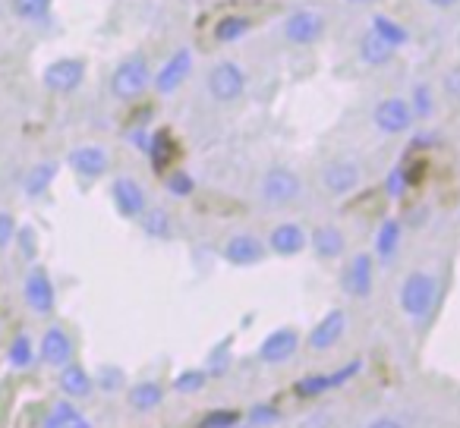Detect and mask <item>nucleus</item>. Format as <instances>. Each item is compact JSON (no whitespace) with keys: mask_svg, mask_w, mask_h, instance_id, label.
Returning a JSON list of instances; mask_svg holds the SVG:
<instances>
[{"mask_svg":"<svg viewBox=\"0 0 460 428\" xmlns=\"http://www.w3.org/2000/svg\"><path fill=\"white\" fill-rule=\"evenodd\" d=\"M438 300V281L432 271H410L401 284V309L407 319L426 321Z\"/></svg>","mask_w":460,"mask_h":428,"instance_id":"1","label":"nucleus"},{"mask_svg":"<svg viewBox=\"0 0 460 428\" xmlns=\"http://www.w3.org/2000/svg\"><path fill=\"white\" fill-rule=\"evenodd\" d=\"M148 85H152V70H148V60L142 54L120 60L111 73V95L117 101H136L146 95Z\"/></svg>","mask_w":460,"mask_h":428,"instance_id":"2","label":"nucleus"},{"mask_svg":"<svg viewBox=\"0 0 460 428\" xmlns=\"http://www.w3.org/2000/svg\"><path fill=\"white\" fill-rule=\"evenodd\" d=\"M205 92L211 95V101L217 104H237L246 95V73L234 60H221L208 70L205 76Z\"/></svg>","mask_w":460,"mask_h":428,"instance_id":"3","label":"nucleus"},{"mask_svg":"<svg viewBox=\"0 0 460 428\" xmlns=\"http://www.w3.org/2000/svg\"><path fill=\"white\" fill-rule=\"evenodd\" d=\"M259 196H262L265 205L271 208H284V205H294L296 198L303 196V179L296 170L290 167H269L259 179Z\"/></svg>","mask_w":460,"mask_h":428,"instance_id":"4","label":"nucleus"},{"mask_svg":"<svg viewBox=\"0 0 460 428\" xmlns=\"http://www.w3.org/2000/svg\"><path fill=\"white\" fill-rule=\"evenodd\" d=\"M341 290L350 300H366L376 290V258L369 252H353L341 271Z\"/></svg>","mask_w":460,"mask_h":428,"instance_id":"5","label":"nucleus"},{"mask_svg":"<svg viewBox=\"0 0 460 428\" xmlns=\"http://www.w3.org/2000/svg\"><path fill=\"white\" fill-rule=\"evenodd\" d=\"M372 123L382 135H403L413 129L416 117H413V108H410L407 98L401 95H391V98H382L372 110Z\"/></svg>","mask_w":460,"mask_h":428,"instance_id":"6","label":"nucleus"},{"mask_svg":"<svg viewBox=\"0 0 460 428\" xmlns=\"http://www.w3.org/2000/svg\"><path fill=\"white\" fill-rule=\"evenodd\" d=\"M41 83H45V89L54 92V95H73V92L85 83V60H79V57L54 60V64H48L45 73H41Z\"/></svg>","mask_w":460,"mask_h":428,"instance_id":"7","label":"nucleus"},{"mask_svg":"<svg viewBox=\"0 0 460 428\" xmlns=\"http://www.w3.org/2000/svg\"><path fill=\"white\" fill-rule=\"evenodd\" d=\"M322 186H325L328 196H350L363 186V170H359L357 161H347V158H334L322 167Z\"/></svg>","mask_w":460,"mask_h":428,"instance_id":"8","label":"nucleus"},{"mask_svg":"<svg viewBox=\"0 0 460 428\" xmlns=\"http://www.w3.org/2000/svg\"><path fill=\"white\" fill-rule=\"evenodd\" d=\"M281 35L284 41L296 48H306V45H315V41L325 35V16L315 13V10H296L284 20L281 26Z\"/></svg>","mask_w":460,"mask_h":428,"instance_id":"9","label":"nucleus"},{"mask_svg":"<svg viewBox=\"0 0 460 428\" xmlns=\"http://www.w3.org/2000/svg\"><path fill=\"white\" fill-rule=\"evenodd\" d=\"M190 73H192V51L190 48H180V51H173L171 57L161 64V70L152 76L155 92H158V95H173V92L183 89Z\"/></svg>","mask_w":460,"mask_h":428,"instance_id":"10","label":"nucleus"},{"mask_svg":"<svg viewBox=\"0 0 460 428\" xmlns=\"http://www.w3.org/2000/svg\"><path fill=\"white\" fill-rule=\"evenodd\" d=\"M300 350V331L296 328H275L269 337L259 344V359L265 365H284Z\"/></svg>","mask_w":460,"mask_h":428,"instance_id":"11","label":"nucleus"},{"mask_svg":"<svg viewBox=\"0 0 460 428\" xmlns=\"http://www.w3.org/2000/svg\"><path fill=\"white\" fill-rule=\"evenodd\" d=\"M344 334H347V312L344 309H332V312L322 315V319L315 321V328L306 337V346L313 353H328L332 346L341 344Z\"/></svg>","mask_w":460,"mask_h":428,"instance_id":"12","label":"nucleus"},{"mask_svg":"<svg viewBox=\"0 0 460 428\" xmlns=\"http://www.w3.org/2000/svg\"><path fill=\"white\" fill-rule=\"evenodd\" d=\"M111 198H114V208L120 211L123 218H142L148 208L146 189H142V183L133 177H117L114 183H111Z\"/></svg>","mask_w":460,"mask_h":428,"instance_id":"13","label":"nucleus"},{"mask_svg":"<svg viewBox=\"0 0 460 428\" xmlns=\"http://www.w3.org/2000/svg\"><path fill=\"white\" fill-rule=\"evenodd\" d=\"M265 256H269V246L250 231L234 233V237L224 243V258H227L230 265H237V268H250V265L265 262Z\"/></svg>","mask_w":460,"mask_h":428,"instance_id":"14","label":"nucleus"},{"mask_svg":"<svg viewBox=\"0 0 460 428\" xmlns=\"http://www.w3.org/2000/svg\"><path fill=\"white\" fill-rule=\"evenodd\" d=\"M269 252H275L278 258H296L306 252L309 246V233L303 231L300 224H294V221H284V224L271 227L269 233Z\"/></svg>","mask_w":460,"mask_h":428,"instance_id":"15","label":"nucleus"},{"mask_svg":"<svg viewBox=\"0 0 460 428\" xmlns=\"http://www.w3.org/2000/svg\"><path fill=\"white\" fill-rule=\"evenodd\" d=\"M39 359L51 369H64L66 362H73V340L64 328H48L41 334V344H39Z\"/></svg>","mask_w":460,"mask_h":428,"instance_id":"16","label":"nucleus"},{"mask_svg":"<svg viewBox=\"0 0 460 428\" xmlns=\"http://www.w3.org/2000/svg\"><path fill=\"white\" fill-rule=\"evenodd\" d=\"M309 246H313V256L322 258V262H338L347 252V233L338 224H322L313 231Z\"/></svg>","mask_w":460,"mask_h":428,"instance_id":"17","label":"nucleus"},{"mask_svg":"<svg viewBox=\"0 0 460 428\" xmlns=\"http://www.w3.org/2000/svg\"><path fill=\"white\" fill-rule=\"evenodd\" d=\"M22 293H26V302H29V309H32L35 315H51L54 312L58 293H54V284H51V277H48V271L35 268L32 275L26 277V287H22Z\"/></svg>","mask_w":460,"mask_h":428,"instance_id":"18","label":"nucleus"},{"mask_svg":"<svg viewBox=\"0 0 460 428\" xmlns=\"http://www.w3.org/2000/svg\"><path fill=\"white\" fill-rule=\"evenodd\" d=\"M66 161H70V167L83 179L104 177V173H108V167H111V158H108V152H104L102 145H79V148H73Z\"/></svg>","mask_w":460,"mask_h":428,"instance_id":"19","label":"nucleus"},{"mask_svg":"<svg viewBox=\"0 0 460 428\" xmlns=\"http://www.w3.org/2000/svg\"><path fill=\"white\" fill-rule=\"evenodd\" d=\"M58 384L70 400H83V397H89L92 390H95V378H92L79 362H66L64 369H60Z\"/></svg>","mask_w":460,"mask_h":428,"instance_id":"20","label":"nucleus"},{"mask_svg":"<svg viewBox=\"0 0 460 428\" xmlns=\"http://www.w3.org/2000/svg\"><path fill=\"white\" fill-rule=\"evenodd\" d=\"M359 371V362L347 365V369L334 371V375H313V378H303V381H296V397H315V394H325V390L332 388H341V384L347 381V378H353Z\"/></svg>","mask_w":460,"mask_h":428,"instance_id":"21","label":"nucleus"},{"mask_svg":"<svg viewBox=\"0 0 460 428\" xmlns=\"http://www.w3.org/2000/svg\"><path fill=\"white\" fill-rule=\"evenodd\" d=\"M357 51H359V60H363L366 66H388L391 60H394V48H391L378 32H372V29L359 39Z\"/></svg>","mask_w":460,"mask_h":428,"instance_id":"22","label":"nucleus"},{"mask_svg":"<svg viewBox=\"0 0 460 428\" xmlns=\"http://www.w3.org/2000/svg\"><path fill=\"white\" fill-rule=\"evenodd\" d=\"M127 400L136 413H152V409H158L164 403V388L158 381H139L129 388Z\"/></svg>","mask_w":460,"mask_h":428,"instance_id":"23","label":"nucleus"},{"mask_svg":"<svg viewBox=\"0 0 460 428\" xmlns=\"http://www.w3.org/2000/svg\"><path fill=\"white\" fill-rule=\"evenodd\" d=\"M401 237H403L401 221H394V218L382 221V227H378V237H376V252H378V258H382L385 265L397 256V249H401Z\"/></svg>","mask_w":460,"mask_h":428,"instance_id":"24","label":"nucleus"},{"mask_svg":"<svg viewBox=\"0 0 460 428\" xmlns=\"http://www.w3.org/2000/svg\"><path fill=\"white\" fill-rule=\"evenodd\" d=\"M54 177H58V164H54V161H41V164H35L32 170L26 173L22 189H26L29 198H39L48 192V186L54 183Z\"/></svg>","mask_w":460,"mask_h":428,"instance_id":"25","label":"nucleus"},{"mask_svg":"<svg viewBox=\"0 0 460 428\" xmlns=\"http://www.w3.org/2000/svg\"><path fill=\"white\" fill-rule=\"evenodd\" d=\"M45 428H92V425L73 403H58V406L48 413Z\"/></svg>","mask_w":460,"mask_h":428,"instance_id":"26","label":"nucleus"},{"mask_svg":"<svg viewBox=\"0 0 460 428\" xmlns=\"http://www.w3.org/2000/svg\"><path fill=\"white\" fill-rule=\"evenodd\" d=\"M148 154H152V164L158 167V170H164V167L177 158V145H173L167 129H161V133H155L152 139H148Z\"/></svg>","mask_w":460,"mask_h":428,"instance_id":"27","label":"nucleus"},{"mask_svg":"<svg viewBox=\"0 0 460 428\" xmlns=\"http://www.w3.org/2000/svg\"><path fill=\"white\" fill-rule=\"evenodd\" d=\"M250 29H252V22L246 20V16H224V20H217V26H215V39L221 41V45H230V41L243 39Z\"/></svg>","mask_w":460,"mask_h":428,"instance_id":"28","label":"nucleus"},{"mask_svg":"<svg viewBox=\"0 0 460 428\" xmlns=\"http://www.w3.org/2000/svg\"><path fill=\"white\" fill-rule=\"evenodd\" d=\"M410 108H413V117L416 120H429L435 114V92L429 83H416L413 92H410Z\"/></svg>","mask_w":460,"mask_h":428,"instance_id":"29","label":"nucleus"},{"mask_svg":"<svg viewBox=\"0 0 460 428\" xmlns=\"http://www.w3.org/2000/svg\"><path fill=\"white\" fill-rule=\"evenodd\" d=\"M372 32L382 35V39L388 41V45L394 48V51H397V48L407 45V39H410L407 29L397 26V22H394V20H388V16H376V20H372Z\"/></svg>","mask_w":460,"mask_h":428,"instance_id":"30","label":"nucleus"},{"mask_svg":"<svg viewBox=\"0 0 460 428\" xmlns=\"http://www.w3.org/2000/svg\"><path fill=\"white\" fill-rule=\"evenodd\" d=\"M142 231H146L148 237H155V240L171 237V218H167V211L146 208V214H142Z\"/></svg>","mask_w":460,"mask_h":428,"instance_id":"31","label":"nucleus"},{"mask_svg":"<svg viewBox=\"0 0 460 428\" xmlns=\"http://www.w3.org/2000/svg\"><path fill=\"white\" fill-rule=\"evenodd\" d=\"M7 359H10V365H13V369H29V365H32V359H35L32 340H29L26 334L13 337V344H10V350H7Z\"/></svg>","mask_w":460,"mask_h":428,"instance_id":"32","label":"nucleus"},{"mask_svg":"<svg viewBox=\"0 0 460 428\" xmlns=\"http://www.w3.org/2000/svg\"><path fill=\"white\" fill-rule=\"evenodd\" d=\"M205 384H208V371L205 369H186L173 378V390H177V394H199Z\"/></svg>","mask_w":460,"mask_h":428,"instance_id":"33","label":"nucleus"},{"mask_svg":"<svg viewBox=\"0 0 460 428\" xmlns=\"http://www.w3.org/2000/svg\"><path fill=\"white\" fill-rule=\"evenodd\" d=\"M13 13L26 22H41L51 13V0H13Z\"/></svg>","mask_w":460,"mask_h":428,"instance_id":"34","label":"nucleus"},{"mask_svg":"<svg viewBox=\"0 0 460 428\" xmlns=\"http://www.w3.org/2000/svg\"><path fill=\"white\" fill-rule=\"evenodd\" d=\"M95 384L104 390V394H117V390L127 384V375H123L120 365H102L95 375Z\"/></svg>","mask_w":460,"mask_h":428,"instance_id":"35","label":"nucleus"},{"mask_svg":"<svg viewBox=\"0 0 460 428\" xmlns=\"http://www.w3.org/2000/svg\"><path fill=\"white\" fill-rule=\"evenodd\" d=\"M278 419H281V415H278L275 406H269V403H259V406H252L250 415H246V425H250V428H269V425H275Z\"/></svg>","mask_w":460,"mask_h":428,"instance_id":"36","label":"nucleus"},{"mask_svg":"<svg viewBox=\"0 0 460 428\" xmlns=\"http://www.w3.org/2000/svg\"><path fill=\"white\" fill-rule=\"evenodd\" d=\"M240 422V413L237 409H217V413H208L202 419V428H230Z\"/></svg>","mask_w":460,"mask_h":428,"instance_id":"37","label":"nucleus"},{"mask_svg":"<svg viewBox=\"0 0 460 428\" xmlns=\"http://www.w3.org/2000/svg\"><path fill=\"white\" fill-rule=\"evenodd\" d=\"M441 92H445L447 101L460 104V64H454L451 70L441 76Z\"/></svg>","mask_w":460,"mask_h":428,"instance_id":"38","label":"nucleus"},{"mask_svg":"<svg viewBox=\"0 0 460 428\" xmlns=\"http://www.w3.org/2000/svg\"><path fill=\"white\" fill-rule=\"evenodd\" d=\"M192 189H196V179H192L190 173H171V177H167V192H171V196L186 198V196H192Z\"/></svg>","mask_w":460,"mask_h":428,"instance_id":"39","label":"nucleus"},{"mask_svg":"<svg viewBox=\"0 0 460 428\" xmlns=\"http://www.w3.org/2000/svg\"><path fill=\"white\" fill-rule=\"evenodd\" d=\"M407 186H410V177L401 170V167H397V170H391L388 179H385V192H388L391 198H401L403 192H407Z\"/></svg>","mask_w":460,"mask_h":428,"instance_id":"40","label":"nucleus"},{"mask_svg":"<svg viewBox=\"0 0 460 428\" xmlns=\"http://www.w3.org/2000/svg\"><path fill=\"white\" fill-rule=\"evenodd\" d=\"M20 237V231H16V221L13 214H7V211H0V249H7L13 240Z\"/></svg>","mask_w":460,"mask_h":428,"instance_id":"41","label":"nucleus"},{"mask_svg":"<svg viewBox=\"0 0 460 428\" xmlns=\"http://www.w3.org/2000/svg\"><path fill=\"white\" fill-rule=\"evenodd\" d=\"M366 428H407V425H403L397 415H378V419H372Z\"/></svg>","mask_w":460,"mask_h":428,"instance_id":"42","label":"nucleus"},{"mask_svg":"<svg viewBox=\"0 0 460 428\" xmlns=\"http://www.w3.org/2000/svg\"><path fill=\"white\" fill-rule=\"evenodd\" d=\"M325 425H328V415L325 413H315V419L303 422V428H325Z\"/></svg>","mask_w":460,"mask_h":428,"instance_id":"43","label":"nucleus"},{"mask_svg":"<svg viewBox=\"0 0 460 428\" xmlns=\"http://www.w3.org/2000/svg\"><path fill=\"white\" fill-rule=\"evenodd\" d=\"M429 7H435V10H451V7H457L460 0H426Z\"/></svg>","mask_w":460,"mask_h":428,"instance_id":"44","label":"nucleus"},{"mask_svg":"<svg viewBox=\"0 0 460 428\" xmlns=\"http://www.w3.org/2000/svg\"><path fill=\"white\" fill-rule=\"evenodd\" d=\"M350 4H357V7H366V4H372V0H350Z\"/></svg>","mask_w":460,"mask_h":428,"instance_id":"45","label":"nucleus"},{"mask_svg":"<svg viewBox=\"0 0 460 428\" xmlns=\"http://www.w3.org/2000/svg\"><path fill=\"white\" fill-rule=\"evenodd\" d=\"M230 428H250V425H243V422H237V425H230Z\"/></svg>","mask_w":460,"mask_h":428,"instance_id":"46","label":"nucleus"}]
</instances>
